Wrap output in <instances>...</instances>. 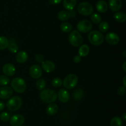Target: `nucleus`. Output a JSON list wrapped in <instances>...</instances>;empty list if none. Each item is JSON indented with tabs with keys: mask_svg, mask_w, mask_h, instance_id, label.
Returning a JSON list of instances; mask_svg holds the SVG:
<instances>
[{
	"mask_svg": "<svg viewBox=\"0 0 126 126\" xmlns=\"http://www.w3.org/2000/svg\"><path fill=\"white\" fill-rule=\"evenodd\" d=\"M73 26L68 22H63L60 25V30L65 33H69L72 31Z\"/></svg>",
	"mask_w": 126,
	"mask_h": 126,
	"instance_id": "b1692460",
	"label": "nucleus"
},
{
	"mask_svg": "<svg viewBox=\"0 0 126 126\" xmlns=\"http://www.w3.org/2000/svg\"><path fill=\"white\" fill-rule=\"evenodd\" d=\"M110 126H123V121L118 116L114 117L110 121Z\"/></svg>",
	"mask_w": 126,
	"mask_h": 126,
	"instance_id": "bb28decb",
	"label": "nucleus"
},
{
	"mask_svg": "<svg viewBox=\"0 0 126 126\" xmlns=\"http://www.w3.org/2000/svg\"><path fill=\"white\" fill-rule=\"evenodd\" d=\"M35 60L37 63H42L44 61V56L42 54H38L35 55Z\"/></svg>",
	"mask_w": 126,
	"mask_h": 126,
	"instance_id": "f704fd0d",
	"label": "nucleus"
},
{
	"mask_svg": "<svg viewBox=\"0 0 126 126\" xmlns=\"http://www.w3.org/2000/svg\"><path fill=\"white\" fill-rule=\"evenodd\" d=\"M70 43L75 47H78L82 44L83 42L82 35L77 30H73L68 36Z\"/></svg>",
	"mask_w": 126,
	"mask_h": 126,
	"instance_id": "39448f33",
	"label": "nucleus"
},
{
	"mask_svg": "<svg viewBox=\"0 0 126 126\" xmlns=\"http://www.w3.org/2000/svg\"><path fill=\"white\" fill-rule=\"evenodd\" d=\"M42 68L47 73L52 72L55 68V65L51 61H45L41 63Z\"/></svg>",
	"mask_w": 126,
	"mask_h": 126,
	"instance_id": "dca6fc26",
	"label": "nucleus"
},
{
	"mask_svg": "<svg viewBox=\"0 0 126 126\" xmlns=\"http://www.w3.org/2000/svg\"><path fill=\"white\" fill-rule=\"evenodd\" d=\"M25 122V118L21 114H15L10 118V124L12 126H22Z\"/></svg>",
	"mask_w": 126,
	"mask_h": 126,
	"instance_id": "9d476101",
	"label": "nucleus"
},
{
	"mask_svg": "<svg viewBox=\"0 0 126 126\" xmlns=\"http://www.w3.org/2000/svg\"><path fill=\"white\" fill-rule=\"evenodd\" d=\"M63 4L65 9L68 11H72L76 5V0H63Z\"/></svg>",
	"mask_w": 126,
	"mask_h": 126,
	"instance_id": "aec40b11",
	"label": "nucleus"
},
{
	"mask_svg": "<svg viewBox=\"0 0 126 126\" xmlns=\"http://www.w3.org/2000/svg\"><path fill=\"white\" fill-rule=\"evenodd\" d=\"M41 100L45 103L50 104L55 102L57 99V93L54 90L51 89L43 90L39 94Z\"/></svg>",
	"mask_w": 126,
	"mask_h": 126,
	"instance_id": "f257e3e1",
	"label": "nucleus"
},
{
	"mask_svg": "<svg viewBox=\"0 0 126 126\" xmlns=\"http://www.w3.org/2000/svg\"><path fill=\"white\" fill-rule=\"evenodd\" d=\"M88 39L90 43L95 46H99L104 42V36L101 33L97 30H93L89 32L88 34Z\"/></svg>",
	"mask_w": 126,
	"mask_h": 126,
	"instance_id": "7ed1b4c3",
	"label": "nucleus"
},
{
	"mask_svg": "<svg viewBox=\"0 0 126 126\" xmlns=\"http://www.w3.org/2000/svg\"><path fill=\"white\" fill-rule=\"evenodd\" d=\"M110 9L113 12H118L122 8L123 2L121 0H108Z\"/></svg>",
	"mask_w": 126,
	"mask_h": 126,
	"instance_id": "2eb2a0df",
	"label": "nucleus"
},
{
	"mask_svg": "<svg viewBox=\"0 0 126 126\" xmlns=\"http://www.w3.org/2000/svg\"><path fill=\"white\" fill-rule=\"evenodd\" d=\"M126 62H124V63H123V70H124V72H126Z\"/></svg>",
	"mask_w": 126,
	"mask_h": 126,
	"instance_id": "ea45409f",
	"label": "nucleus"
},
{
	"mask_svg": "<svg viewBox=\"0 0 126 126\" xmlns=\"http://www.w3.org/2000/svg\"><path fill=\"white\" fill-rule=\"evenodd\" d=\"M91 19L93 23L97 24V23H100L102 21V17L100 14L97 13H94L91 14Z\"/></svg>",
	"mask_w": 126,
	"mask_h": 126,
	"instance_id": "c85d7f7f",
	"label": "nucleus"
},
{
	"mask_svg": "<svg viewBox=\"0 0 126 126\" xmlns=\"http://www.w3.org/2000/svg\"><path fill=\"white\" fill-rule=\"evenodd\" d=\"M4 107H5L4 103L3 102H2V101H0V111H2V110L4 109Z\"/></svg>",
	"mask_w": 126,
	"mask_h": 126,
	"instance_id": "58836bf2",
	"label": "nucleus"
},
{
	"mask_svg": "<svg viewBox=\"0 0 126 126\" xmlns=\"http://www.w3.org/2000/svg\"><path fill=\"white\" fill-rule=\"evenodd\" d=\"M2 69L3 73L6 76H13L16 72V67L11 63H6V64H5L2 67Z\"/></svg>",
	"mask_w": 126,
	"mask_h": 126,
	"instance_id": "9b49d317",
	"label": "nucleus"
},
{
	"mask_svg": "<svg viewBox=\"0 0 126 126\" xmlns=\"http://www.w3.org/2000/svg\"><path fill=\"white\" fill-rule=\"evenodd\" d=\"M22 100L20 96H14L10 98L6 103V106L9 111H16L20 109L22 106Z\"/></svg>",
	"mask_w": 126,
	"mask_h": 126,
	"instance_id": "20e7f679",
	"label": "nucleus"
},
{
	"mask_svg": "<svg viewBox=\"0 0 126 126\" xmlns=\"http://www.w3.org/2000/svg\"><path fill=\"white\" fill-rule=\"evenodd\" d=\"M7 48H8L9 51L12 53H17L18 50V45L14 43H9L8 46H7Z\"/></svg>",
	"mask_w": 126,
	"mask_h": 126,
	"instance_id": "2f4dec72",
	"label": "nucleus"
},
{
	"mask_svg": "<svg viewBox=\"0 0 126 126\" xmlns=\"http://www.w3.org/2000/svg\"><path fill=\"white\" fill-rule=\"evenodd\" d=\"M28 59V53L25 51H21L17 53L16 56V61L19 64H23L26 63Z\"/></svg>",
	"mask_w": 126,
	"mask_h": 126,
	"instance_id": "f3484780",
	"label": "nucleus"
},
{
	"mask_svg": "<svg viewBox=\"0 0 126 126\" xmlns=\"http://www.w3.org/2000/svg\"><path fill=\"white\" fill-rule=\"evenodd\" d=\"M114 19L118 22L123 23L126 21V15L123 12H116L113 16Z\"/></svg>",
	"mask_w": 126,
	"mask_h": 126,
	"instance_id": "5701e85b",
	"label": "nucleus"
},
{
	"mask_svg": "<svg viewBox=\"0 0 126 126\" xmlns=\"http://www.w3.org/2000/svg\"><path fill=\"white\" fill-rule=\"evenodd\" d=\"M30 75L34 79H38L43 74L42 68L38 64H34L30 67L29 69Z\"/></svg>",
	"mask_w": 126,
	"mask_h": 126,
	"instance_id": "1a4fd4ad",
	"label": "nucleus"
},
{
	"mask_svg": "<svg viewBox=\"0 0 126 126\" xmlns=\"http://www.w3.org/2000/svg\"><path fill=\"white\" fill-rule=\"evenodd\" d=\"M126 76H124V78H123V84H124V86H126Z\"/></svg>",
	"mask_w": 126,
	"mask_h": 126,
	"instance_id": "a19ab883",
	"label": "nucleus"
},
{
	"mask_svg": "<svg viewBox=\"0 0 126 126\" xmlns=\"http://www.w3.org/2000/svg\"><path fill=\"white\" fill-rule=\"evenodd\" d=\"M0 119L4 122H8L10 120V115L7 112H2L0 114Z\"/></svg>",
	"mask_w": 126,
	"mask_h": 126,
	"instance_id": "72a5a7b5",
	"label": "nucleus"
},
{
	"mask_svg": "<svg viewBox=\"0 0 126 126\" xmlns=\"http://www.w3.org/2000/svg\"><path fill=\"white\" fill-rule=\"evenodd\" d=\"M105 40L108 44L111 45H116L119 42V37L114 32H110L105 36Z\"/></svg>",
	"mask_w": 126,
	"mask_h": 126,
	"instance_id": "f8f14e48",
	"label": "nucleus"
},
{
	"mask_svg": "<svg viewBox=\"0 0 126 126\" xmlns=\"http://www.w3.org/2000/svg\"><path fill=\"white\" fill-rule=\"evenodd\" d=\"M118 94L119 95H124L126 93V87L124 86H119L118 89Z\"/></svg>",
	"mask_w": 126,
	"mask_h": 126,
	"instance_id": "c9c22d12",
	"label": "nucleus"
},
{
	"mask_svg": "<svg viewBox=\"0 0 126 126\" xmlns=\"http://www.w3.org/2000/svg\"><path fill=\"white\" fill-rule=\"evenodd\" d=\"M78 11L81 15L84 16H90L94 12L92 5L88 2H80L78 6Z\"/></svg>",
	"mask_w": 126,
	"mask_h": 126,
	"instance_id": "0eeeda50",
	"label": "nucleus"
},
{
	"mask_svg": "<svg viewBox=\"0 0 126 126\" xmlns=\"http://www.w3.org/2000/svg\"><path fill=\"white\" fill-rule=\"evenodd\" d=\"M11 85L12 88L18 93L25 92L27 89V84L23 79L20 77H16L11 80Z\"/></svg>",
	"mask_w": 126,
	"mask_h": 126,
	"instance_id": "f03ea898",
	"label": "nucleus"
},
{
	"mask_svg": "<svg viewBox=\"0 0 126 126\" xmlns=\"http://www.w3.org/2000/svg\"><path fill=\"white\" fill-rule=\"evenodd\" d=\"M9 44V42L6 37H4V36L0 37V50H3L7 48Z\"/></svg>",
	"mask_w": 126,
	"mask_h": 126,
	"instance_id": "393cba45",
	"label": "nucleus"
},
{
	"mask_svg": "<svg viewBox=\"0 0 126 126\" xmlns=\"http://www.w3.org/2000/svg\"><path fill=\"white\" fill-rule=\"evenodd\" d=\"M110 28V25L108 24V23L106 21H102L99 24V29L100 30V32H107L108 30Z\"/></svg>",
	"mask_w": 126,
	"mask_h": 126,
	"instance_id": "c756f323",
	"label": "nucleus"
},
{
	"mask_svg": "<svg viewBox=\"0 0 126 126\" xmlns=\"http://www.w3.org/2000/svg\"><path fill=\"white\" fill-rule=\"evenodd\" d=\"M10 82V80L6 75H0V85L6 86Z\"/></svg>",
	"mask_w": 126,
	"mask_h": 126,
	"instance_id": "473e14b6",
	"label": "nucleus"
},
{
	"mask_svg": "<svg viewBox=\"0 0 126 126\" xmlns=\"http://www.w3.org/2000/svg\"><path fill=\"white\" fill-rule=\"evenodd\" d=\"M96 8H97V10L99 12L105 13L108 10V4L104 0H99L96 3Z\"/></svg>",
	"mask_w": 126,
	"mask_h": 126,
	"instance_id": "a211bd4d",
	"label": "nucleus"
},
{
	"mask_svg": "<svg viewBox=\"0 0 126 126\" xmlns=\"http://www.w3.org/2000/svg\"><path fill=\"white\" fill-rule=\"evenodd\" d=\"M126 51H124V52H123V56L124 57V58H125V57H126Z\"/></svg>",
	"mask_w": 126,
	"mask_h": 126,
	"instance_id": "79ce46f5",
	"label": "nucleus"
},
{
	"mask_svg": "<svg viewBox=\"0 0 126 126\" xmlns=\"http://www.w3.org/2000/svg\"><path fill=\"white\" fill-rule=\"evenodd\" d=\"M90 48L87 44H82L79 48L78 53L81 57H85L89 53Z\"/></svg>",
	"mask_w": 126,
	"mask_h": 126,
	"instance_id": "412c9836",
	"label": "nucleus"
},
{
	"mask_svg": "<svg viewBox=\"0 0 126 126\" xmlns=\"http://www.w3.org/2000/svg\"><path fill=\"white\" fill-rule=\"evenodd\" d=\"M78 82V78L76 74H71L65 77L63 81L64 87L67 89H72L76 87Z\"/></svg>",
	"mask_w": 126,
	"mask_h": 126,
	"instance_id": "423d86ee",
	"label": "nucleus"
},
{
	"mask_svg": "<svg viewBox=\"0 0 126 126\" xmlns=\"http://www.w3.org/2000/svg\"><path fill=\"white\" fill-rule=\"evenodd\" d=\"M84 96V91L81 88H78L73 92V98L75 100H81Z\"/></svg>",
	"mask_w": 126,
	"mask_h": 126,
	"instance_id": "a878e982",
	"label": "nucleus"
},
{
	"mask_svg": "<svg viewBox=\"0 0 126 126\" xmlns=\"http://www.w3.org/2000/svg\"><path fill=\"white\" fill-rule=\"evenodd\" d=\"M71 17V14L67 11H61L58 13L57 17L60 21H66L68 20Z\"/></svg>",
	"mask_w": 126,
	"mask_h": 126,
	"instance_id": "4be33fe9",
	"label": "nucleus"
},
{
	"mask_svg": "<svg viewBox=\"0 0 126 126\" xmlns=\"http://www.w3.org/2000/svg\"><path fill=\"white\" fill-rule=\"evenodd\" d=\"M81 61V57L79 55H76L74 57L73 61L74 63H76V64H78V63H80Z\"/></svg>",
	"mask_w": 126,
	"mask_h": 126,
	"instance_id": "e433bc0d",
	"label": "nucleus"
},
{
	"mask_svg": "<svg viewBox=\"0 0 126 126\" xmlns=\"http://www.w3.org/2000/svg\"><path fill=\"white\" fill-rule=\"evenodd\" d=\"M13 94V90L9 86H2L0 88V98L2 100L9 99Z\"/></svg>",
	"mask_w": 126,
	"mask_h": 126,
	"instance_id": "ddd939ff",
	"label": "nucleus"
},
{
	"mask_svg": "<svg viewBox=\"0 0 126 126\" xmlns=\"http://www.w3.org/2000/svg\"><path fill=\"white\" fill-rule=\"evenodd\" d=\"M59 111V107L57 105L54 103H50L46 108V113L49 116H54Z\"/></svg>",
	"mask_w": 126,
	"mask_h": 126,
	"instance_id": "6ab92c4d",
	"label": "nucleus"
},
{
	"mask_svg": "<svg viewBox=\"0 0 126 126\" xmlns=\"http://www.w3.org/2000/svg\"></svg>",
	"mask_w": 126,
	"mask_h": 126,
	"instance_id": "c03bdc74",
	"label": "nucleus"
},
{
	"mask_svg": "<svg viewBox=\"0 0 126 126\" xmlns=\"http://www.w3.org/2000/svg\"><path fill=\"white\" fill-rule=\"evenodd\" d=\"M46 86V80L43 79H38L36 82V86L37 89L39 90H44Z\"/></svg>",
	"mask_w": 126,
	"mask_h": 126,
	"instance_id": "cd10ccee",
	"label": "nucleus"
},
{
	"mask_svg": "<svg viewBox=\"0 0 126 126\" xmlns=\"http://www.w3.org/2000/svg\"><path fill=\"white\" fill-rule=\"evenodd\" d=\"M123 119H124V121H126V113H124L123 115Z\"/></svg>",
	"mask_w": 126,
	"mask_h": 126,
	"instance_id": "37998d69",
	"label": "nucleus"
},
{
	"mask_svg": "<svg viewBox=\"0 0 126 126\" xmlns=\"http://www.w3.org/2000/svg\"><path fill=\"white\" fill-rule=\"evenodd\" d=\"M77 29L82 33H87L90 32L92 28V24L91 21L88 20H82L77 24Z\"/></svg>",
	"mask_w": 126,
	"mask_h": 126,
	"instance_id": "6e6552de",
	"label": "nucleus"
},
{
	"mask_svg": "<svg viewBox=\"0 0 126 126\" xmlns=\"http://www.w3.org/2000/svg\"><path fill=\"white\" fill-rule=\"evenodd\" d=\"M57 97L60 102L66 103L70 100V95L68 91L65 89H60L57 93Z\"/></svg>",
	"mask_w": 126,
	"mask_h": 126,
	"instance_id": "4468645a",
	"label": "nucleus"
},
{
	"mask_svg": "<svg viewBox=\"0 0 126 126\" xmlns=\"http://www.w3.org/2000/svg\"><path fill=\"white\" fill-rule=\"evenodd\" d=\"M62 1V0H49V2L50 4L55 5L60 3Z\"/></svg>",
	"mask_w": 126,
	"mask_h": 126,
	"instance_id": "4c0bfd02",
	"label": "nucleus"
},
{
	"mask_svg": "<svg viewBox=\"0 0 126 126\" xmlns=\"http://www.w3.org/2000/svg\"><path fill=\"white\" fill-rule=\"evenodd\" d=\"M51 84L52 85V86H54V87H60V86H61L62 85L63 81L60 78L55 77L52 79V80L51 82Z\"/></svg>",
	"mask_w": 126,
	"mask_h": 126,
	"instance_id": "7c9ffc66",
	"label": "nucleus"
}]
</instances>
